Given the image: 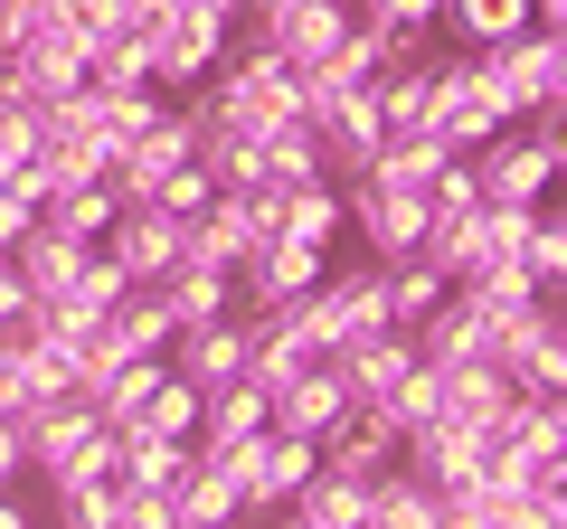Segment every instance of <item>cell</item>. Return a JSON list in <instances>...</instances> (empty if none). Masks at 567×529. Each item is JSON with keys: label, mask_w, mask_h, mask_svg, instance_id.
<instances>
[{"label": "cell", "mask_w": 567, "mask_h": 529, "mask_svg": "<svg viewBox=\"0 0 567 529\" xmlns=\"http://www.w3.org/2000/svg\"><path fill=\"white\" fill-rule=\"evenodd\" d=\"M341 218H350V246H360V256L398 264V256H416V237H425V189H388L379 170H350Z\"/></svg>", "instance_id": "cell-1"}, {"label": "cell", "mask_w": 567, "mask_h": 529, "mask_svg": "<svg viewBox=\"0 0 567 529\" xmlns=\"http://www.w3.org/2000/svg\"><path fill=\"white\" fill-rule=\"evenodd\" d=\"M492 369L511 378V397H567V322H558V303H548V293L520 312V322H502Z\"/></svg>", "instance_id": "cell-2"}, {"label": "cell", "mask_w": 567, "mask_h": 529, "mask_svg": "<svg viewBox=\"0 0 567 529\" xmlns=\"http://www.w3.org/2000/svg\"><path fill=\"white\" fill-rule=\"evenodd\" d=\"M142 48H152V85H162V95H189V85L227 58V20L199 10V0H171L162 20L142 29Z\"/></svg>", "instance_id": "cell-3"}, {"label": "cell", "mask_w": 567, "mask_h": 529, "mask_svg": "<svg viewBox=\"0 0 567 529\" xmlns=\"http://www.w3.org/2000/svg\"><path fill=\"white\" fill-rule=\"evenodd\" d=\"M322 246H303V237H265V246H246L237 256V312H284V303H303L312 284H322Z\"/></svg>", "instance_id": "cell-4"}, {"label": "cell", "mask_w": 567, "mask_h": 529, "mask_svg": "<svg viewBox=\"0 0 567 529\" xmlns=\"http://www.w3.org/2000/svg\"><path fill=\"white\" fill-rule=\"evenodd\" d=\"M483 58H492V76H502V95L520 104V114H529V104H558V95H567V29H539V20H529L520 39L483 48Z\"/></svg>", "instance_id": "cell-5"}, {"label": "cell", "mask_w": 567, "mask_h": 529, "mask_svg": "<svg viewBox=\"0 0 567 529\" xmlns=\"http://www.w3.org/2000/svg\"><path fill=\"white\" fill-rule=\"evenodd\" d=\"M473 180H483V199H548V189H558V152H548L529 123H502V133L473 152Z\"/></svg>", "instance_id": "cell-6"}, {"label": "cell", "mask_w": 567, "mask_h": 529, "mask_svg": "<svg viewBox=\"0 0 567 529\" xmlns=\"http://www.w3.org/2000/svg\"><path fill=\"white\" fill-rule=\"evenodd\" d=\"M104 256H114L133 284H162L171 264H181V227H171L152 199H123V208H114V227H104Z\"/></svg>", "instance_id": "cell-7"}, {"label": "cell", "mask_w": 567, "mask_h": 529, "mask_svg": "<svg viewBox=\"0 0 567 529\" xmlns=\"http://www.w3.org/2000/svg\"><path fill=\"white\" fill-rule=\"evenodd\" d=\"M341 416H350V387H341L331 360H303L275 397H265V426H284V435H331Z\"/></svg>", "instance_id": "cell-8"}, {"label": "cell", "mask_w": 567, "mask_h": 529, "mask_svg": "<svg viewBox=\"0 0 567 529\" xmlns=\"http://www.w3.org/2000/svg\"><path fill=\"white\" fill-rule=\"evenodd\" d=\"M76 85H85V48L76 39H29V48L0 58V95H20L29 114L58 104V95H76Z\"/></svg>", "instance_id": "cell-9"}, {"label": "cell", "mask_w": 567, "mask_h": 529, "mask_svg": "<svg viewBox=\"0 0 567 529\" xmlns=\"http://www.w3.org/2000/svg\"><path fill=\"white\" fill-rule=\"evenodd\" d=\"M162 501H171V529H227V520H246V510H256V501H246V483L218 464V454H199V464H189Z\"/></svg>", "instance_id": "cell-10"}, {"label": "cell", "mask_w": 567, "mask_h": 529, "mask_svg": "<svg viewBox=\"0 0 567 529\" xmlns=\"http://www.w3.org/2000/svg\"><path fill=\"white\" fill-rule=\"evenodd\" d=\"M416 360L425 369H454V360H492V322H483V303L473 293H445L435 312H416Z\"/></svg>", "instance_id": "cell-11"}, {"label": "cell", "mask_w": 567, "mask_h": 529, "mask_svg": "<svg viewBox=\"0 0 567 529\" xmlns=\"http://www.w3.org/2000/svg\"><path fill=\"white\" fill-rule=\"evenodd\" d=\"M502 445L520 473H558L567 464V397H511L502 407Z\"/></svg>", "instance_id": "cell-12"}, {"label": "cell", "mask_w": 567, "mask_h": 529, "mask_svg": "<svg viewBox=\"0 0 567 529\" xmlns=\"http://www.w3.org/2000/svg\"><path fill=\"white\" fill-rule=\"evenodd\" d=\"M312 454H322L331 473H360L369 483L379 464H398V426H388V407H350L331 435H312Z\"/></svg>", "instance_id": "cell-13"}, {"label": "cell", "mask_w": 567, "mask_h": 529, "mask_svg": "<svg viewBox=\"0 0 567 529\" xmlns=\"http://www.w3.org/2000/svg\"><path fill=\"white\" fill-rule=\"evenodd\" d=\"M85 256H95V246L58 237V227H29V237L10 246V274H20V284H29V303H58V293H66V284H76V274H85Z\"/></svg>", "instance_id": "cell-14"}, {"label": "cell", "mask_w": 567, "mask_h": 529, "mask_svg": "<svg viewBox=\"0 0 567 529\" xmlns=\"http://www.w3.org/2000/svg\"><path fill=\"white\" fill-rule=\"evenodd\" d=\"M189 464H199V445H189V435L114 426V473H123V483H142V491H171V483H181Z\"/></svg>", "instance_id": "cell-15"}, {"label": "cell", "mask_w": 567, "mask_h": 529, "mask_svg": "<svg viewBox=\"0 0 567 529\" xmlns=\"http://www.w3.org/2000/svg\"><path fill=\"white\" fill-rule=\"evenodd\" d=\"M341 29H350V10H341V0H284L275 20H265V39H275L293 66H322L331 48H341Z\"/></svg>", "instance_id": "cell-16"}, {"label": "cell", "mask_w": 567, "mask_h": 529, "mask_svg": "<svg viewBox=\"0 0 567 529\" xmlns=\"http://www.w3.org/2000/svg\"><path fill=\"white\" fill-rule=\"evenodd\" d=\"M360 473H331V464H312V483L303 491H293V501H275L284 510V520H293V529H360Z\"/></svg>", "instance_id": "cell-17"}, {"label": "cell", "mask_w": 567, "mask_h": 529, "mask_svg": "<svg viewBox=\"0 0 567 529\" xmlns=\"http://www.w3.org/2000/svg\"><path fill=\"white\" fill-rule=\"evenodd\" d=\"M435 29H445L454 48H502V39H520V29H529V0H445Z\"/></svg>", "instance_id": "cell-18"}, {"label": "cell", "mask_w": 567, "mask_h": 529, "mask_svg": "<svg viewBox=\"0 0 567 529\" xmlns=\"http://www.w3.org/2000/svg\"><path fill=\"white\" fill-rule=\"evenodd\" d=\"M152 293L171 303V331H181V322H208V312H237V284H227L218 264H189V256L171 264V274H162Z\"/></svg>", "instance_id": "cell-19"}, {"label": "cell", "mask_w": 567, "mask_h": 529, "mask_svg": "<svg viewBox=\"0 0 567 529\" xmlns=\"http://www.w3.org/2000/svg\"><path fill=\"white\" fill-rule=\"evenodd\" d=\"M114 189L104 180H76V189H58V199H39V227H58V237H76V246H104V227H114Z\"/></svg>", "instance_id": "cell-20"}, {"label": "cell", "mask_w": 567, "mask_h": 529, "mask_svg": "<svg viewBox=\"0 0 567 529\" xmlns=\"http://www.w3.org/2000/svg\"><path fill=\"white\" fill-rule=\"evenodd\" d=\"M284 237H303V246H341L350 218H341V180H303V189H284Z\"/></svg>", "instance_id": "cell-21"}, {"label": "cell", "mask_w": 567, "mask_h": 529, "mask_svg": "<svg viewBox=\"0 0 567 529\" xmlns=\"http://www.w3.org/2000/svg\"><path fill=\"white\" fill-rule=\"evenodd\" d=\"M445 293H454L445 264H425V256H398V264H388V322H398V331H416V312H435Z\"/></svg>", "instance_id": "cell-22"}, {"label": "cell", "mask_w": 567, "mask_h": 529, "mask_svg": "<svg viewBox=\"0 0 567 529\" xmlns=\"http://www.w3.org/2000/svg\"><path fill=\"white\" fill-rule=\"evenodd\" d=\"M199 170L218 189H246V180H265V143L256 133H227V123H199Z\"/></svg>", "instance_id": "cell-23"}, {"label": "cell", "mask_w": 567, "mask_h": 529, "mask_svg": "<svg viewBox=\"0 0 567 529\" xmlns=\"http://www.w3.org/2000/svg\"><path fill=\"white\" fill-rule=\"evenodd\" d=\"M265 180H275V189L331 180V170H322V143H312V123H284V133H265Z\"/></svg>", "instance_id": "cell-24"}, {"label": "cell", "mask_w": 567, "mask_h": 529, "mask_svg": "<svg viewBox=\"0 0 567 529\" xmlns=\"http://www.w3.org/2000/svg\"><path fill=\"white\" fill-rule=\"evenodd\" d=\"M520 274H529L539 293H558V274H567V227L548 218V208L529 218V237H520Z\"/></svg>", "instance_id": "cell-25"}, {"label": "cell", "mask_w": 567, "mask_h": 529, "mask_svg": "<svg viewBox=\"0 0 567 529\" xmlns=\"http://www.w3.org/2000/svg\"><path fill=\"white\" fill-rule=\"evenodd\" d=\"M208 199H218V180H208V170H199V152H189V162H181V170H171V180H162V189H152V208H162V218H171V227H189V218H199V208H208Z\"/></svg>", "instance_id": "cell-26"}, {"label": "cell", "mask_w": 567, "mask_h": 529, "mask_svg": "<svg viewBox=\"0 0 567 529\" xmlns=\"http://www.w3.org/2000/svg\"><path fill=\"white\" fill-rule=\"evenodd\" d=\"M29 227H39V199H29V189H10V180H0V256H10V246H20Z\"/></svg>", "instance_id": "cell-27"}, {"label": "cell", "mask_w": 567, "mask_h": 529, "mask_svg": "<svg viewBox=\"0 0 567 529\" xmlns=\"http://www.w3.org/2000/svg\"><path fill=\"white\" fill-rule=\"evenodd\" d=\"M29 483V445H20V416H0V491Z\"/></svg>", "instance_id": "cell-28"}, {"label": "cell", "mask_w": 567, "mask_h": 529, "mask_svg": "<svg viewBox=\"0 0 567 529\" xmlns=\"http://www.w3.org/2000/svg\"><path fill=\"white\" fill-rule=\"evenodd\" d=\"M10 322H29V284L10 274V256H0V331H10Z\"/></svg>", "instance_id": "cell-29"}, {"label": "cell", "mask_w": 567, "mask_h": 529, "mask_svg": "<svg viewBox=\"0 0 567 529\" xmlns=\"http://www.w3.org/2000/svg\"><path fill=\"white\" fill-rule=\"evenodd\" d=\"M29 520H39V501H20V483H10L0 491V529H29Z\"/></svg>", "instance_id": "cell-30"}, {"label": "cell", "mask_w": 567, "mask_h": 529, "mask_svg": "<svg viewBox=\"0 0 567 529\" xmlns=\"http://www.w3.org/2000/svg\"><path fill=\"white\" fill-rule=\"evenodd\" d=\"M199 10H218V20H237V0H199Z\"/></svg>", "instance_id": "cell-31"}]
</instances>
